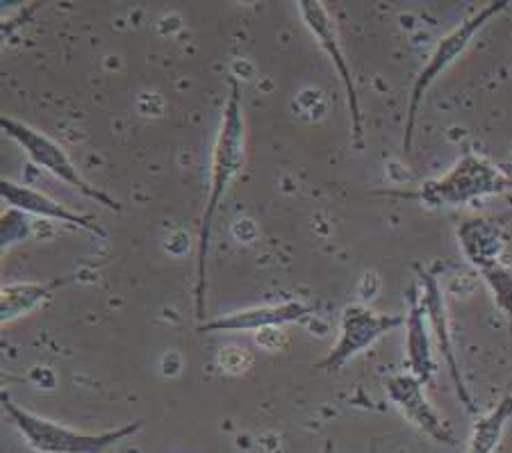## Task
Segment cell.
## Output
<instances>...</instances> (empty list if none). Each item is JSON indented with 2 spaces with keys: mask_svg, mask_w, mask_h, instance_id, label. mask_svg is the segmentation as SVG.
<instances>
[{
  "mask_svg": "<svg viewBox=\"0 0 512 453\" xmlns=\"http://www.w3.org/2000/svg\"><path fill=\"white\" fill-rule=\"evenodd\" d=\"M0 403H3L7 419L23 435L28 447L37 453H103L112 449L114 444L137 435L144 428L142 419H137V422L123 424L119 428H112V431L85 433L30 413V410L21 408L19 403H14L7 392L0 394Z\"/></svg>",
  "mask_w": 512,
  "mask_h": 453,
  "instance_id": "3",
  "label": "cell"
},
{
  "mask_svg": "<svg viewBox=\"0 0 512 453\" xmlns=\"http://www.w3.org/2000/svg\"><path fill=\"white\" fill-rule=\"evenodd\" d=\"M512 189V178L499 164L483 155L467 151L440 178L426 180L415 192H390L401 199H415L426 208H460L490 196H501Z\"/></svg>",
  "mask_w": 512,
  "mask_h": 453,
  "instance_id": "2",
  "label": "cell"
},
{
  "mask_svg": "<svg viewBox=\"0 0 512 453\" xmlns=\"http://www.w3.org/2000/svg\"><path fill=\"white\" fill-rule=\"evenodd\" d=\"M417 278H419V301L421 308H424V315L428 319V328H431L433 342L437 347V353L444 365H447V372L451 376V383L456 387V394L462 406H465L467 413L476 415L478 408L474 403L472 392L462 378L460 365H458V353H456V344H453V335H451V324H449V310H447V299H444L442 285L440 280L435 278L431 271L417 267Z\"/></svg>",
  "mask_w": 512,
  "mask_h": 453,
  "instance_id": "7",
  "label": "cell"
},
{
  "mask_svg": "<svg viewBox=\"0 0 512 453\" xmlns=\"http://www.w3.org/2000/svg\"><path fill=\"white\" fill-rule=\"evenodd\" d=\"M333 451H335L333 442H326V444H324V451H321V453H333Z\"/></svg>",
  "mask_w": 512,
  "mask_h": 453,
  "instance_id": "18",
  "label": "cell"
},
{
  "mask_svg": "<svg viewBox=\"0 0 512 453\" xmlns=\"http://www.w3.org/2000/svg\"><path fill=\"white\" fill-rule=\"evenodd\" d=\"M30 233V224L23 219V212L19 210H7L3 214V228H0V240H3V251L7 246H12L16 242H23Z\"/></svg>",
  "mask_w": 512,
  "mask_h": 453,
  "instance_id": "17",
  "label": "cell"
},
{
  "mask_svg": "<svg viewBox=\"0 0 512 453\" xmlns=\"http://www.w3.org/2000/svg\"><path fill=\"white\" fill-rule=\"evenodd\" d=\"M246 162V119L242 105V89L239 82L230 78V94L226 98L224 112H221L219 133L214 139L212 160H210V185L208 201H205L201 226H198V258H196V317L205 321V292H208V253L212 226L217 219V210L221 201L226 199L228 187L242 174Z\"/></svg>",
  "mask_w": 512,
  "mask_h": 453,
  "instance_id": "1",
  "label": "cell"
},
{
  "mask_svg": "<svg viewBox=\"0 0 512 453\" xmlns=\"http://www.w3.org/2000/svg\"><path fill=\"white\" fill-rule=\"evenodd\" d=\"M0 199H3L7 208L19 210L23 214H35V217H41V219L60 221V224H66V226L87 230V233L101 237V240L107 237L105 228L101 224H96L92 217H85V214L66 208L64 203L51 199V196L39 192V189L30 185H21V183H14V180L3 178L0 180Z\"/></svg>",
  "mask_w": 512,
  "mask_h": 453,
  "instance_id": "11",
  "label": "cell"
},
{
  "mask_svg": "<svg viewBox=\"0 0 512 453\" xmlns=\"http://www.w3.org/2000/svg\"><path fill=\"white\" fill-rule=\"evenodd\" d=\"M71 278H55L51 283H7L0 290V321L12 324V321L30 315L32 310L51 299L55 290H60Z\"/></svg>",
  "mask_w": 512,
  "mask_h": 453,
  "instance_id": "14",
  "label": "cell"
},
{
  "mask_svg": "<svg viewBox=\"0 0 512 453\" xmlns=\"http://www.w3.org/2000/svg\"><path fill=\"white\" fill-rule=\"evenodd\" d=\"M406 353L410 374H415L421 383L428 385L435 376V358H433V335L428 328V319L424 315L419 301V290H408V315H406Z\"/></svg>",
  "mask_w": 512,
  "mask_h": 453,
  "instance_id": "13",
  "label": "cell"
},
{
  "mask_svg": "<svg viewBox=\"0 0 512 453\" xmlns=\"http://www.w3.org/2000/svg\"><path fill=\"white\" fill-rule=\"evenodd\" d=\"M510 7L508 0H497V3H487L478 10L474 16H469L460 23V26L447 32L440 41H437L435 51L428 57L424 67H421L419 76L415 78V85H412L410 101H408V112H406V126H403V153L410 155L412 151V139H415V126L419 117V107L424 103L428 94L437 80L442 78V73H447L453 64H456L469 46H472L474 37L481 32L487 23H490L494 16L503 14Z\"/></svg>",
  "mask_w": 512,
  "mask_h": 453,
  "instance_id": "4",
  "label": "cell"
},
{
  "mask_svg": "<svg viewBox=\"0 0 512 453\" xmlns=\"http://www.w3.org/2000/svg\"><path fill=\"white\" fill-rule=\"evenodd\" d=\"M385 394L394 403V408L408 419V422L428 438L440 444H456L449 424L437 413L435 406L426 397L424 383L415 374H392L385 378Z\"/></svg>",
  "mask_w": 512,
  "mask_h": 453,
  "instance_id": "9",
  "label": "cell"
},
{
  "mask_svg": "<svg viewBox=\"0 0 512 453\" xmlns=\"http://www.w3.org/2000/svg\"><path fill=\"white\" fill-rule=\"evenodd\" d=\"M481 276L485 280L487 290L492 294L494 306H497L503 312V317L508 319V328L512 335V267L506 265V262H501L497 267L481 271Z\"/></svg>",
  "mask_w": 512,
  "mask_h": 453,
  "instance_id": "16",
  "label": "cell"
},
{
  "mask_svg": "<svg viewBox=\"0 0 512 453\" xmlns=\"http://www.w3.org/2000/svg\"><path fill=\"white\" fill-rule=\"evenodd\" d=\"M299 7V14L305 23V28L310 30V35L317 39V44L321 51L328 55L330 64H333L337 76H340V82L344 87L346 94V105H349V117H351V133L355 137V142H362V110H360V98H358V89H355V80L349 62H346L344 48L340 35H337L335 21L330 12L326 10V5L321 0H299L296 3Z\"/></svg>",
  "mask_w": 512,
  "mask_h": 453,
  "instance_id": "8",
  "label": "cell"
},
{
  "mask_svg": "<svg viewBox=\"0 0 512 453\" xmlns=\"http://www.w3.org/2000/svg\"><path fill=\"white\" fill-rule=\"evenodd\" d=\"M0 128H3V133L10 137L12 142L21 146V151L26 153L30 162L37 164L39 169L48 171L53 178L73 187L78 194H82L89 201H94L114 212L121 210V203L117 199H112L110 194L103 192V189L94 187L85 176L80 174L76 162L71 160V155L66 153V148L62 144H57L55 139H51L46 133H41L37 128L28 126V123L12 117L0 119Z\"/></svg>",
  "mask_w": 512,
  "mask_h": 453,
  "instance_id": "5",
  "label": "cell"
},
{
  "mask_svg": "<svg viewBox=\"0 0 512 453\" xmlns=\"http://www.w3.org/2000/svg\"><path fill=\"white\" fill-rule=\"evenodd\" d=\"M315 306L303 301H283L274 306H253L246 310L228 312L224 317L205 319L198 324V333H246V331H267V328H278L296 321L308 319Z\"/></svg>",
  "mask_w": 512,
  "mask_h": 453,
  "instance_id": "10",
  "label": "cell"
},
{
  "mask_svg": "<svg viewBox=\"0 0 512 453\" xmlns=\"http://www.w3.org/2000/svg\"><path fill=\"white\" fill-rule=\"evenodd\" d=\"M456 237L465 260L478 271L501 265L508 249L506 228L487 217L465 219L458 226Z\"/></svg>",
  "mask_w": 512,
  "mask_h": 453,
  "instance_id": "12",
  "label": "cell"
},
{
  "mask_svg": "<svg viewBox=\"0 0 512 453\" xmlns=\"http://www.w3.org/2000/svg\"><path fill=\"white\" fill-rule=\"evenodd\" d=\"M512 419V394H506L490 413L476 417L465 453H494Z\"/></svg>",
  "mask_w": 512,
  "mask_h": 453,
  "instance_id": "15",
  "label": "cell"
},
{
  "mask_svg": "<svg viewBox=\"0 0 512 453\" xmlns=\"http://www.w3.org/2000/svg\"><path fill=\"white\" fill-rule=\"evenodd\" d=\"M401 326H406V315H383V312L371 310L362 303L346 306L340 319V337L330 347L326 358H321L315 367L324 369V372H337L346 362L374 347L381 337Z\"/></svg>",
  "mask_w": 512,
  "mask_h": 453,
  "instance_id": "6",
  "label": "cell"
}]
</instances>
